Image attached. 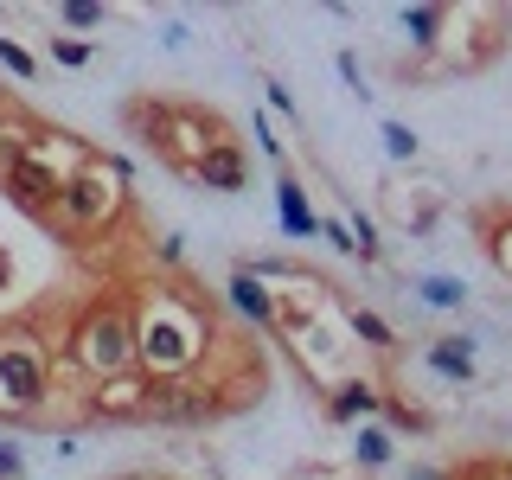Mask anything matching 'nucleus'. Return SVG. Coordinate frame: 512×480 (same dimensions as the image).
Returning a JSON list of instances; mask_svg holds the SVG:
<instances>
[{"label": "nucleus", "instance_id": "nucleus-4", "mask_svg": "<svg viewBox=\"0 0 512 480\" xmlns=\"http://www.w3.org/2000/svg\"><path fill=\"white\" fill-rule=\"evenodd\" d=\"M141 416H148V423H205V416H212V391H199V384H186V378H148Z\"/></svg>", "mask_w": 512, "mask_h": 480}, {"label": "nucleus", "instance_id": "nucleus-3", "mask_svg": "<svg viewBox=\"0 0 512 480\" xmlns=\"http://www.w3.org/2000/svg\"><path fill=\"white\" fill-rule=\"evenodd\" d=\"M52 212L71 224V231H90V224H103L109 212H116V180H109V173H77V180L58 186Z\"/></svg>", "mask_w": 512, "mask_h": 480}, {"label": "nucleus", "instance_id": "nucleus-8", "mask_svg": "<svg viewBox=\"0 0 512 480\" xmlns=\"http://www.w3.org/2000/svg\"><path fill=\"white\" fill-rule=\"evenodd\" d=\"M0 378H7L13 404H32V397H39V365H32L26 352H0Z\"/></svg>", "mask_w": 512, "mask_h": 480}, {"label": "nucleus", "instance_id": "nucleus-14", "mask_svg": "<svg viewBox=\"0 0 512 480\" xmlns=\"http://www.w3.org/2000/svg\"><path fill=\"white\" fill-rule=\"evenodd\" d=\"M352 327H359V333H365L372 346H391V327H384L378 314H352Z\"/></svg>", "mask_w": 512, "mask_h": 480}, {"label": "nucleus", "instance_id": "nucleus-11", "mask_svg": "<svg viewBox=\"0 0 512 480\" xmlns=\"http://www.w3.org/2000/svg\"><path fill=\"white\" fill-rule=\"evenodd\" d=\"M282 218H288V231H320L314 224V212H301V192L282 180Z\"/></svg>", "mask_w": 512, "mask_h": 480}, {"label": "nucleus", "instance_id": "nucleus-18", "mask_svg": "<svg viewBox=\"0 0 512 480\" xmlns=\"http://www.w3.org/2000/svg\"><path fill=\"white\" fill-rule=\"evenodd\" d=\"M359 455H365V461H384L391 448H384V436H365V442H359Z\"/></svg>", "mask_w": 512, "mask_h": 480}, {"label": "nucleus", "instance_id": "nucleus-19", "mask_svg": "<svg viewBox=\"0 0 512 480\" xmlns=\"http://www.w3.org/2000/svg\"><path fill=\"white\" fill-rule=\"evenodd\" d=\"M0 474H20V461H13V448H0Z\"/></svg>", "mask_w": 512, "mask_h": 480}, {"label": "nucleus", "instance_id": "nucleus-17", "mask_svg": "<svg viewBox=\"0 0 512 480\" xmlns=\"http://www.w3.org/2000/svg\"><path fill=\"white\" fill-rule=\"evenodd\" d=\"M64 20H71V26H96V20H103V7H64Z\"/></svg>", "mask_w": 512, "mask_h": 480}, {"label": "nucleus", "instance_id": "nucleus-1", "mask_svg": "<svg viewBox=\"0 0 512 480\" xmlns=\"http://www.w3.org/2000/svg\"><path fill=\"white\" fill-rule=\"evenodd\" d=\"M71 359L84 372H103V378H122L128 359H135V333H128V314L122 308H90L84 327H77V346Z\"/></svg>", "mask_w": 512, "mask_h": 480}, {"label": "nucleus", "instance_id": "nucleus-16", "mask_svg": "<svg viewBox=\"0 0 512 480\" xmlns=\"http://www.w3.org/2000/svg\"><path fill=\"white\" fill-rule=\"evenodd\" d=\"M384 141H391V154H416V135H404V128H397V122L384 128Z\"/></svg>", "mask_w": 512, "mask_h": 480}, {"label": "nucleus", "instance_id": "nucleus-15", "mask_svg": "<svg viewBox=\"0 0 512 480\" xmlns=\"http://www.w3.org/2000/svg\"><path fill=\"white\" fill-rule=\"evenodd\" d=\"M0 64H7V71H20V77H32V58L20 52V45H7V39H0Z\"/></svg>", "mask_w": 512, "mask_h": 480}, {"label": "nucleus", "instance_id": "nucleus-10", "mask_svg": "<svg viewBox=\"0 0 512 480\" xmlns=\"http://www.w3.org/2000/svg\"><path fill=\"white\" fill-rule=\"evenodd\" d=\"M429 359H436V372H448V378H468V372H474L468 352H461V340H442L436 352H429Z\"/></svg>", "mask_w": 512, "mask_h": 480}, {"label": "nucleus", "instance_id": "nucleus-2", "mask_svg": "<svg viewBox=\"0 0 512 480\" xmlns=\"http://www.w3.org/2000/svg\"><path fill=\"white\" fill-rule=\"evenodd\" d=\"M135 352H148L160 372H173V365H186L192 352H199V333H192V320H186L180 308L154 301V320H148V333L135 340Z\"/></svg>", "mask_w": 512, "mask_h": 480}, {"label": "nucleus", "instance_id": "nucleus-9", "mask_svg": "<svg viewBox=\"0 0 512 480\" xmlns=\"http://www.w3.org/2000/svg\"><path fill=\"white\" fill-rule=\"evenodd\" d=\"M231 301H237L244 314H256V320H276V301H269V288L256 282V276H237V282H231Z\"/></svg>", "mask_w": 512, "mask_h": 480}, {"label": "nucleus", "instance_id": "nucleus-7", "mask_svg": "<svg viewBox=\"0 0 512 480\" xmlns=\"http://www.w3.org/2000/svg\"><path fill=\"white\" fill-rule=\"evenodd\" d=\"M141 397H148V384L109 378V391H96V416H141Z\"/></svg>", "mask_w": 512, "mask_h": 480}, {"label": "nucleus", "instance_id": "nucleus-5", "mask_svg": "<svg viewBox=\"0 0 512 480\" xmlns=\"http://www.w3.org/2000/svg\"><path fill=\"white\" fill-rule=\"evenodd\" d=\"M58 186H64V180H58L52 167H45V160H32V154H20V160L7 167V192H13L20 205H32V212L58 205Z\"/></svg>", "mask_w": 512, "mask_h": 480}, {"label": "nucleus", "instance_id": "nucleus-6", "mask_svg": "<svg viewBox=\"0 0 512 480\" xmlns=\"http://www.w3.org/2000/svg\"><path fill=\"white\" fill-rule=\"evenodd\" d=\"M199 180L212 192H237V186H244V154H237L231 141H212V148L199 154Z\"/></svg>", "mask_w": 512, "mask_h": 480}, {"label": "nucleus", "instance_id": "nucleus-20", "mask_svg": "<svg viewBox=\"0 0 512 480\" xmlns=\"http://www.w3.org/2000/svg\"><path fill=\"white\" fill-rule=\"evenodd\" d=\"M410 480H442V474H436V468H416V474H410Z\"/></svg>", "mask_w": 512, "mask_h": 480}, {"label": "nucleus", "instance_id": "nucleus-13", "mask_svg": "<svg viewBox=\"0 0 512 480\" xmlns=\"http://www.w3.org/2000/svg\"><path fill=\"white\" fill-rule=\"evenodd\" d=\"M436 26H442V13H436V7H416V13H404V32H416L423 45H429V32H436Z\"/></svg>", "mask_w": 512, "mask_h": 480}, {"label": "nucleus", "instance_id": "nucleus-12", "mask_svg": "<svg viewBox=\"0 0 512 480\" xmlns=\"http://www.w3.org/2000/svg\"><path fill=\"white\" fill-rule=\"evenodd\" d=\"M372 404H378V397L365 391V384H346V391L333 397V416H365V410H372Z\"/></svg>", "mask_w": 512, "mask_h": 480}]
</instances>
